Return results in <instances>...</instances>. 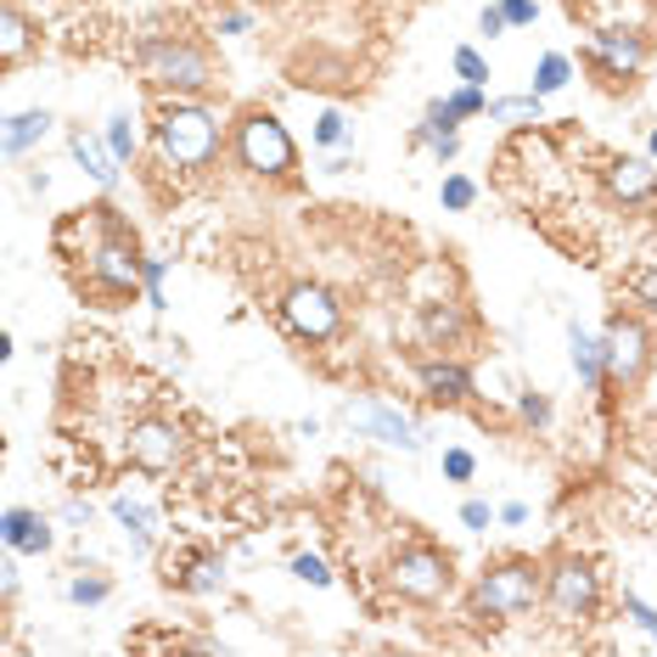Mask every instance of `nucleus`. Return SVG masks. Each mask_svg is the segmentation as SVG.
<instances>
[{
	"label": "nucleus",
	"mask_w": 657,
	"mask_h": 657,
	"mask_svg": "<svg viewBox=\"0 0 657 657\" xmlns=\"http://www.w3.org/2000/svg\"><path fill=\"white\" fill-rule=\"evenodd\" d=\"M51 130V113H12L7 119V157H23L34 141H45Z\"/></svg>",
	"instance_id": "18"
},
{
	"label": "nucleus",
	"mask_w": 657,
	"mask_h": 657,
	"mask_svg": "<svg viewBox=\"0 0 657 657\" xmlns=\"http://www.w3.org/2000/svg\"><path fill=\"white\" fill-rule=\"evenodd\" d=\"M214 585H219V562H214V556H197V562H192L186 591H214Z\"/></svg>",
	"instance_id": "30"
},
{
	"label": "nucleus",
	"mask_w": 657,
	"mask_h": 657,
	"mask_svg": "<svg viewBox=\"0 0 657 657\" xmlns=\"http://www.w3.org/2000/svg\"><path fill=\"white\" fill-rule=\"evenodd\" d=\"M596 57L613 73H635L640 68V40H629V34H596Z\"/></svg>",
	"instance_id": "19"
},
{
	"label": "nucleus",
	"mask_w": 657,
	"mask_h": 657,
	"mask_svg": "<svg viewBox=\"0 0 657 657\" xmlns=\"http://www.w3.org/2000/svg\"><path fill=\"white\" fill-rule=\"evenodd\" d=\"M545 596V579H540V567L534 562H501V567H489L483 579H478V613L489 618H517L528 613L534 602Z\"/></svg>",
	"instance_id": "1"
},
{
	"label": "nucleus",
	"mask_w": 657,
	"mask_h": 657,
	"mask_svg": "<svg viewBox=\"0 0 657 657\" xmlns=\"http://www.w3.org/2000/svg\"><path fill=\"white\" fill-rule=\"evenodd\" d=\"M651 157H657V130H651Z\"/></svg>",
	"instance_id": "41"
},
{
	"label": "nucleus",
	"mask_w": 657,
	"mask_h": 657,
	"mask_svg": "<svg viewBox=\"0 0 657 657\" xmlns=\"http://www.w3.org/2000/svg\"><path fill=\"white\" fill-rule=\"evenodd\" d=\"M545 602H551V618L556 624H585L596 613V573L585 562H562L551 573V585H545Z\"/></svg>",
	"instance_id": "4"
},
{
	"label": "nucleus",
	"mask_w": 657,
	"mask_h": 657,
	"mask_svg": "<svg viewBox=\"0 0 657 657\" xmlns=\"http://www.w3.org/2000/svg\"><path fill=\"white\" fill-rule=\"evenodd\" d=\"M573 79V62L562 57V51H551V57H540V73H534V91L540 96H551V91H562Z\"/></svg>",
	"instance_id": "21"
},
{
	"label": "nucleus",
	"mask_w": 657,
	"mask_h": 657,
	"mask_svg": "<svg viewBox=\"0 0 657 657\" xmlns=\"http://www.w3.org/2000/svg\"><path fill=\"white\" fill-rule=\"evenodd\" d=\"M107 146H113L119 157L135 152V130H130V119H107Z\"/></svg>",
	"instance_id": "34"
},
{
	"label": "nucleus",
	"mask_w": 657,
	"mask_h": 657,
	"mask_svg": "<svg viewBox=\"0 0 657 657\" xmlns=\"http://www.w3.org/2000/svg\"><path fill=\"white\" fill-rule=\"evenodd\" d=\"M461 523H466V528H472V534H483V528H489V523H495V512H489V506H483V501H466V506H461Z\"/></svg>",
	"instance_id": "35"
},
{
	"label": "nucleus",
	"mask_w": 657,
	"mask_h": 657,
	"mask_svg": "<svg viewBox=\"0 0 657 657\" xmlns=\"http://www.w3.org/2000/svg\"><path fill=\"white\" fill-rule=\"evenodd\" d=\"M422 388H428V399L444 404V399H466V393H472V377H466L461 366H450V360H444V366L433 360V366H422Z\"/></svg>",
	"instance_id": "17"
},
{
	"label": "nucleus",
	"mask_w": 657,
	"mask_h": 657,
	"mask_svg": "<svg viewBox=\"0 0 657 657\" xmlns=\"http://www.w3.org/2000/svg\"><path fill=\"white\" fill-rule=\"evenodd\" d=\"M640 371H646V332L635 320H613V332H607V377L635 382Z\"/></svg>",
	"instance_id": "10"
},
{
	"label": "nucleus",
	"mask_w": 657,
	"mask_h": 657,
	"mask_svg": "<svg viewBox=\"0 0 657 657\" xmlns=\"http://www.w3.org/2000/svg\"><path fill=\"white\" fill-rule=\"evenodd\" d=\"M478 29H483L489 40H495V34L506 29V12H501V7H483V18H478Z\"/></svg>",
	"instance_id": "38"
},
{
	"label": "nucleus",
	"mask_w": 657,
	"mask_h": 657,
	"mask_svg": "<svg viewBox=\"0 0 657 657\" xmlns=\"http://www.w3.org/2000/svg\"><path fill=\"white\" fill-rule=\"evenodd\" d=\"M68 146H73V157H79V163H85V175H91L96 186H119V152H113V146H102V141H96V135H85V130H73V141H68Z\"/></svg>",
	"instance_id": "13"
},
{
	"label": "nucleus",
	"mask_w": 657,
	"mask_h": 657,
	"mask_svg": "<svg viewBox=\"0 0 657 657\" xmlns=\"http://www.w3.org/2000/svg\"><path fill=\"white\" fill-rule=\"evenodd\" d=\"M130 455H135V466H146V472L175 466V461H181V428H170V422H141V428L130 433Z\"/></svg>",
	"instance_id": "9"
},
{
	"label": "nucleus",
	"mask_w": 657,
	"mask_h": 657,
	"mask_svg": "<svg viewBox=\"0 0 657 657\" xmlns=\"http://www.w3.org/2000/svg\"><path fill=\"white\" fill-rule=\"evenodd\" d=\"M428 332H433V338H444V343H450V338H455V332H461V315H455V309H450V304H444V309H428Z\"/></svg>",
	"instance_id": "29"
},
{
	"label": "nucleus",
	"mask_w": 657,
	"mask_h": 657,
	"mask_svg": "<svg viewBox=\"0 0 657 657\" xmlns=\"http://www.w3.org/2000/svg\"><path fill=\"white\" fill-rule=\"evenodd\" d=\"M349 422H355L366 439H377V444H393V450H410V455L422 450V433L410 428V417H399V410H393V404H382V399L349 404Z\"/></svg>",
	"instance_id": "7"
},
{
	"label": "nucleus",
	"mask_w": 657,
	"mask_h": 657,
	"mask_svg": "<svg viewBox=\"0 0 657 657\" xmlns=\"http://www.w3.org/2000/svg\"><path fill=\"white\" fill-rule=\"evenodd\" d=\"M607 186H613V197L640 203V197L657 192V170H651L646 157H624V163H613V170H607Z\"/></svg>",
	"instance_id": "14"
},
{
	"label": "nucleus",
	"mask_w": 657,
	"mask_h": 657,
	"mask_svg": "<svg viewBox=\"0 0 657 657\" xmlns=\"http://www.w3.org/2000/svg\"><path fill=\"white\" fill-rule=\"evenodd\" d=\"M0 34H7V40H0V45H7V62H18V57H23V40H29L23 18H18V12H7V18H0Z\"/></svg>",
	"instance_id": "27"
},
{
	"label": "nucleus",
	"mask_w": 657,
	"mask_h": 657,
	"mask_svg": "<svg viewBox=\"0 0 657 657\" xmlns=\"http://www.w3.org/2000/svg\"><path fill=\"white\" fill-rule=\"evenodd\" d=\"M157 141H163V157L170 163H181V170H203V163L214 157V146H219V124L203 107H170L163 124H157Z\"/></svg>",
	"instance_id": "2"
},
{
	"label": "nucleus",
	"mask_w": 657,
	"mask_h": 657,
	"mask_svg": "<svg viewBox=\"0 0 657 657\" xmlns=\"http://www.w3.org/2000/svg\"><path fill=\"white\" fill-rule=\"evenodd\" d=\"M141 62H146V73L157 79V85H181V91H203L208 85V57L181 45V40H152L141 51Z\"/></svg>",
	"instance_id": "5"
},
{
	"label": "nucleus",
	"mask_w": 657,
	"mask_h": 657,
	"mask_svg": "<svg viewBox=\"0 0 657 657\" xmlns=\"http://www.w3.org/2000/svg\"><path fill=\"white\" fill-rule=\"evenodd\" d=\"M439 197H444V208H455V214H461V208H472V203H478V186H472L466 175H450Z\"/></svg>",
	"instance_id": "24"
},
{
	"label": "nucleus",
	"mask_w": 657,
	"mask_h": 657,
	"mask_svg": "<svg viewBox=\"0 0 657 657\" xmlns=\"http://www.w3.org/2000/svg\"><path fill=\"white\" fill-rule=\"evenodd\" d=\"M292 573H298L304 585H315V591H320V585H332V573H326V562H320V556H298V562H292Z\"/></svg>",
	"instance_id": "33"
},
{
	"label": "nucleus",
	"mask_w": 657,
	"mask_h": 657,
	"mask_svg": "<svg viewBox=\"0 0 657 657\" xmlns=\"http://www.w3.org/2000/svg\"><path fill=\"white\" fill-rule=\"evenodd\" d=\"M629 292H635L646 309H657V259H651V265H640V270L629 276Z\"/></svg>",
	"instance_id": "26"
},
{
	"label": "nucleus",
	"mask_w": 657,
	"mask_h": 657,
	"mask_svg": "<svg viewBox=\"0 0 657 657\" xmlns=\"http://www.w3.org/2000/svg\"><path fill=\"white\" fill-rule=\"evenodd\" d=\"M501 12H506V23H517V29L540 18V7H534V0H501Z\"/></svg>",
	"instance_id": "36"
},
{
	"label": "nucleus",
	"mask_w": 657,
	"mask_h": 657,
	"mask_svg": "<svg viewBox=\"0 0 657 657\" xmlns=\"http://www.w3.org/2000/svg\"><path fill=\"white\" fill-rule=\"evenodd\" d=\"M393 591L410 596V602H439L450 591V562L433 551V545H417L393 562Z\"/></svg>",
	"instance_id": "6"
},
{
	"label": "nucleus",
	"mask_w": 657,
	"mask_h": 657,
	"mask_svg": "<svg viewBox=\"0 0 657 657\" xmlns=\"http://www.w3.org/2000/svg\"><path fill=\"white\" fill-rule=\"evenodd\" d=\"M624 607H629V618H635V624H640V629H646V635H651V629H657V613H651V607H646V602H640V596H624Z\"/></svg>",
	"instance_id": "37"
},
{
	"label": "nucleus",
	"mask_w": 657,
	"mask_h": 657,
	"mask_svg": "<svg viewBox=\"0 0 657 657\" xmlns=\"http://www.w3.org/2000/svg\"><path fill=\"white\" fill-rule=\"evenodd\" d=\"M567 355H573V371H579L585 388H602V377H607V338H591L585 326H567Z\"/></svg>",
	"instance_id": "11"
},
{
	"label": "nucleus",
	"mask_w": 657,
	"mask_h": 657,
	"mask_svg": "<svg viewBox=\"0 0 657 657\" xmlns=\"http://www.w3.org/2000/svg\"><path fill=\"white\" fill-rule=\"evenodd\" d=\"M523 417H528V422H551V404H545L540 393H523Z\"/></svg>",
	"instance_id": "39"
},
{
	"label": "nucleus",
	"mask_w": 657,
	"mask_h": 657,
	"mask_svg": "<svg viewBox=\"0 0 657 657\" xmlns=\"http://www.w3.org/2000/svg\"><path fill=\"white\" fill-rule=\"evenodd\" d=\"M236 146H242V163H248L254 175H287L292 170V135L281 130V119H270V113H254L248 124H242V135H236Z\"/></svg>",
	"instance_id": "3"
},
{
	"label": "nucleus",
	"mask_w": 657,
	"mask_h": 657,
	"mask_svg": "<svg viewBox=\"0 0 657 657\" xmlns=\"http://www.w3.org/2000/svg\"><path fill=\"white\" fill-rule=\"evenodd\" d=\"M651 640H657V629H651Z\"/></svg>",
	"instance_id": "42"
},
{
	"label": "nucleus",
	"mask_w": 657,
	"mask_h": 657,
	"mask_svg": "<svg viewBox=\"0 0 657 657\" xmlns=\"http://www.w3.org/2000/svg\"><path fill=\"white\" fill-rule=\"evenodd\" d=\"M141 281H146V304L163 309V259H141Z\"/></svg>",
	"instance_id": "31"
},
{
	"label": "nucleus",
	"mask_w": 657,
	"mask_h": 657,
	"mask_svg": "<svg viewBox=\"0 0 657 657\" xmlns=\"http://www.w3.org/2000/svg\"><path fill=\"white\" fill-rule=\"evenodd\" d=\"M478 113H489V102H483V85H461L455 96H444V102H433V107H428V119H439L444 130H455L461 119H478Z\"/></svg>",
	"instance_id": "16"
},
{
	"label": "nucleus",
	"mask_w": 657,
	"mask_h": 657,
	"mask_svg": "<svg viewBox=\"0 0 657 657\" xmlns=\"http://www.w3.org/2000/svg\"><path fill=\"white\" fill-rule=\"evenodd\" d=\"M501 523H528V506H517V501H506V506H501Z\"/></svg>",
	"instance_id": "40"
},
{
	"label": "nucleus",
	"mask_w": 657,
	"mask_h": 657,
	"mask_svg": "<svg viewBox=\"0 0 657 657\" xmlns=\"http://www.w3.org/2000/svg\"><path fill=\"white\" fill-rule=\"evenodd\" d=\"M287 326H292V332L298 338H332L338 332V304H332V292H320V287H292L287 292Z\"/></svg>",
	"instance_id": "8"
},
{
	"label": "nucleus",
	"mask_w": 657,
	"mask_h": 657,
	"mask_svg": "<svg viewBox=\"0 0 657 657\" xmlns=\"http://www.w3.org/2000/svg\"><path fill=\"white\" fill-rule=\"evenodd\" d=\"M343 135H349V119H343V113H332V107H326V113L315 119V146H326V152H332Z\"/></svg>",
	"instance_id": "23"
},
{
	"label": "nucleus",
	"mask_w": 657,
	"mask_h": 657,
	"mask_svg": "<svg viewBox=\"0 0 657 657\" xmlns=\"http://www.w3.org/2000/svg\"><path fill=\"white\" fill-rule=\"evenodd\" d=\"M113 517H119V523L130 528V545H135L141 556H146V551H152V512H146L141 501L119 495V501H113Z\"/></svg>",
	"instance_id": "20"
},
{
	"label": "nucleus",
	"mask_w": 657,
	"mask_h": 657,
	"mask_svg": "<svg viewBox=\"0 0 657 657\" xmlns=\"http://www.w3.org/2000/svg\"><path fill=\"white\" fill-rule=\"evenodd\" d=\"M107 591H113L107 579H73V585H68V596H73L79 607H96V602H107Z\"/></svg>",
	"instance_id": "28"
},
{
	"label": "nucleus",
	"mask_w": 657,
	"mask_h": 657,
	"mask_svg": "<svg viewBox=\"0 0 657 657\" xmlns=\"http://www.w3.org/2000/svg\"><path fill=\"white\" fill-rule=\"evenodd\" d=\"M455 73L466 79V85H489V62H483L472 45H461V51H455Z\"/></svg>",
	"instance_id": "25"
},
{
	"label": "nucleus",
	"mask_w": 657,
	"mask_h": 657,
	"mask_svg": "<svg viewBox=\"0 0 657 657\" xmlns=\"http://www.w3.org/2000/svg\"><path fill=\"white\" fill-rule=\"evenodd\" d=\"M135 270H141V259L124 248V242H107V248H96V276H102L113 292H130V287H135Z\"/></svg>",
	"instance_id": "15"
},
{
	"label": "nucleus",
	"mask_w": 657,
	"mask_h": 657,
	"mask_svg": "<svg viewBox=\"0 0 657 657\" xmlns=\"http://www.w3.org/2000/svg\"><path fill=\"white\" fill-rule=\"evenodd\" d=\"M7 545L12 551H23V556H40V551H51V523L40 517V512H23V506H12L7 512Z\"/></svg>",
	"instance_id": "12"
},
{
	"label": "nucleus",
	"mask_w": 657,
	"mask_h": 657,
	"mask_svg": "<svg viewBox=\"0 0 657 657\" xmlns=\"http://www.w3.org/2000/svg\"><path fill=\"white\" fill-rule=\"evenodd\" d=\"M489 119H540V91L506 96V102H489Z\"/></svg>",
	"instance_id": "22"
},
{
	"label": "nucleus",
	"mask_w": 657,
	"mask_h": 657,
	"mask_svg": "<svg viewBox=\"0 0 657 657\" xmlns=\"http://www.w3.org/2000/svg\"><path fill=\"white\" fill-rule=\"evenodd\" d=\"M472 472H478L472 450H444V478H450V483H466Z\"/></svg>",
	"instance_id": "32"
}]
</instances>
